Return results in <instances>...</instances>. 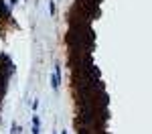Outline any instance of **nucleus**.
I'll use <instances>...</instances> for the list:
<instances>
[{
	"label": "nucleus",
	"instance_id": "f257e3e1",
	"mask_svg": "<svg viewBox=\"0 0 152 134\" xmlns=\"http://www.w3.org/2000/svg\"><path fill=\"white\" fill-rule=\"evenodd\" d=\"M33 134H39V126H35V128H33Z\"/></svg>",
	"mask_w": 152,
	"mask_h": 134
}]
</instances>
